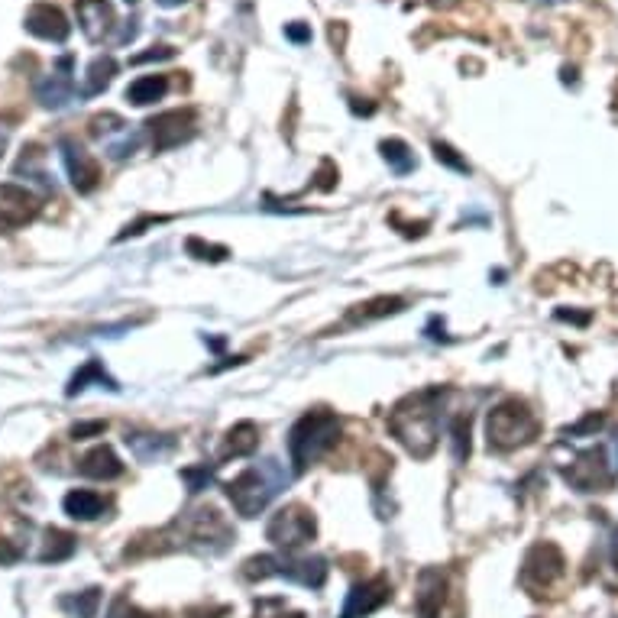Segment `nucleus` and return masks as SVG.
I'll return each mask as SVG.
<instances>
[{
    "instance_id": "9",
    "label": "nucleus",
    "mask_w": 618,
    "mask_h": 618,
    "mask_svg": "<svg viewBox=\"0 0 618 618\" xmlns=\"http://www.w3.org/2000/svg\"><path fill=\"white\" fill-rule=\"evenodd\" d=\"M563 573V557L554 544H538L525 557V570H521V583L528 589H547Z\"/></svg>"
},
{
    "instance_id": "37",
    "label": "nucleus",
    "mask_w": 618,
    "mask_h": 618,
    "mask_svg": "<svg viewBox=\"0 0 618 618\" xmlns=\"http://www.w3.org/2000/svg\"><path fill=\"white\" fill-rule=\"evenodd\" d=\"M285 36L292 39V43H308L311 30H308V26H301V23H292V26H285Z\"/></svg>"
},
{
    "instance_id": "28",
    "label": "nucleus",
    "mask_w": 618,
    "mask_h": 618,
    "mask_svg": "<svg viewBox=\"0 0 618 618\" xmlns=\"http://www.w3.org/2000/svg\"><path fill=\"white\" fill-rule=\"evenodd\" d=\"M185 246H188V253H191V256H195V259H204V263H224V259L230 256L227 246L204 243V240H198V237H191Z\"/></svg>"
},
{
    "instance_id": "26",
    "label": "nucleus",
    "mask_w": 618,
    "mask_h": 618,
    "mask_svg": "<svg viewBox=\"0 0 618 618\" xmlns=\"http://www.w3.org/2000/svg\"><path fill=\"white\" fill-rule=\"evenodd\" d=\"M379 149H382V159L389 162V169H392L395 175H408V172H415L418 159H415V153H411V149H408V143H405V140H382V143H379Z\"/></svg>"
},
{
    "instance_id": "13",
    "label": "nucleus",
    "mask_w": 618,
    "mask_h": 618,
    "mask_svg": "<svg viewBox=\"0 0 618 618\" xmlns=\"http://www.w3.org/2000/svg\"><path fill=\"white\" fill-rule=\"evenodd\" d=\"M609 476L612 473H609V466H606V453H599V450L583 453V457L567 470V479L580 492H596L599 486L609 483Z\"/></svg>"
},
{
    "instance_id": "1",
    "label": "nucleus",
    "mask_w": 618,
    "mask_h": 618,
    "mask_svg": "<svg viewBox=\"0 0 618 618\" xmlns=\"http://www.w3.org/2000/svg\"><path fill=\"white\" fill-rule=\"evenodd\" d=\"M437 389L411 395L389 415V431L398 437L411 457L428 460L437 450V437H441V411H437Z\"/></svg>"
},
{
    "instance_id": "18",
    "label": "nucleus",
    "mask_w": 618,
    "mask_h": 618,
    "mask_svg": "<svg viewBox=\"0 0 618 618\" xmlns=\"http://www.w3.org/2000/svg\"><path fill=\"white\" fill-rule=\"evenodd\" d=\"M59 68H62V72L49 75V78H43V81H39V85H36V98L43 101L46 107H52V111H59V107H65L68 101L75 98L72 78H68V68H72V59H62Z\"/></svg>"
},
{
    "instance_id": "30",
    "label": "nucleus",
    "mask_w": 618,
    "mask_h": 618,
    "mask_svg": "<svg viewBox=\"0 0 618 618\" xmlns=\"http://www.w3.org/2000/svg\"><path fill=\"white\" fill-rule=\"evenodd\" d=\"M434 159L437 162H444V166H450L453 172H470V162H466L460 153H457V149H453V146H447V143H434Z\"/></svg>"
},
{
    "instance_id": "29",
    "label": "nucleus",
    "mask_w": 618,
    "mask_h": 618,
    "mask_svg": "<svg viewBox=\"0 0 618 618\" xmlns=\"http://www.w3.org/2000/svg\"><path fill=\"white\" fill-rule=\"evenodd\" d=\"M182 479H185V486H188L191 496H195V492L208 489V483L214 479V466H208V463H204V466H185Z\"/></svg>"
},
{
    "instance_id": "23",
    "label": "nucleus",
    "mask_w": 618,
    "mask_h": 618,
    "mask_svg": "<svg viewBox=\"0 0 618 618\" xmlns=\"http://www.w3.org/2000/svg\"><path fill=\"white\" fill-rule=\"evenodd\" d=\"M78 551V538L68 534L62 528H49L46 531V541H43V551H39V560L43 563H62Z\"/></svg>"
},
{
    "instance_id": "27",
    "label": "nucleus",
    "mask_w": 618,
    "mask_h": 618,
    "mask_svg": "<svg viewBox=\"0 0 618 618\" xmlns=\"http://www.w3.org/2000/svg\"><path fill=\"white\" fill-rule=\"evenodd\" d=\"M59 606L75 615V618H94L101 609V589H85V593H75V596H62Z\"/></svg>"
},
{
    "instance_id": "17",
    "label": "nucleus",
    "mask_w": 618,
    "mask_h": 618,
    "mask_svg": "<svg viewBox=\"0 0 618 618\" xmlns=\"http://www.w3.org/2000/svg\"><path fill=\"white\" fill-rule=\"evenodd\" d=\"M78 473L88 476V479H98V483H111V479H117L123 473V463L111 447L101 444L78 460Z\"/></svg>"
},
{
    "instance_id": "38",
    "label": "nucleus",
    "mask_w": 618,
    "mask_h": 618,
    "mask_svg": "<svg viewBox=\"0 0 618 618\" xmlns=\"http://www.w3.org/2000/svg\"><path fill=\"white\" fill-rule=\"evenodd\" d=\"M557 318H560V321H573V324H586V321H589V314H573V311H557Z\"/></svg>"
},
{
    "instance_id": "7",
    "label": "nucleus",
    "mask_w": 618,
    "mask_h": 618,
    "mask_svg": "<svg viewBox=\"0 0 618 618\" xmlns=\"http://www.w3.org/2000/svg\"><path fill=\"white\" fill-rule=\"evenodd\" d=\"M39 214V198L30 188L4 182L0 185V230H20Z\"/></svg>"
},
{
    "instance_id": "16",
    "label": "nucleus",
    "mask_w": 618,
    "mask_h": 618,
    "mask_svg": "<svg viewBox=\"0 0 618 618\" xmlns=\"http://www.w3.org/2000/svg\"><path fill=\"white\" fill-rule=\"evenodd\" d=\"M78 26L91 43H98L114 26V10L107 0H78Z\"/></svg>"
},
{
    "instance_id": "10",
    "label": "nucleus",
    "mask_w": 618,
    "mask_h": 618,
    "mask_svg": "<svg viewBox=\"0 0 618 618\" xmlns=\"http://www.w3.org/2000/svg\"><path fill=\"white\" fill-rule=\"evenodd\" d=\"M389 596H392V586L386 580L356 583L347 593V602H343L340 618H366V615H373V612H379L382 606H386Z\"/></svg>"
},
{
    "instance_id": "22",
    "label": "nucleus",
    "mask_w": 618,
    "mask_h": 618,
    "mask_svg": "<svg viewBox=\"0 0 618 618\" xmlns=\"http://www.w3.org/2000/svg\"><path fill=\"white\" fill-rule=\"evenodd\" d=\"M166 91H169V81L162 75H143L127 88V101L136 107H146V104H156L166 98Z\"/></svg>"
},
{
    "instance_id": "36",
    "label": "nucleus",
    "mask_w": 618,
    "mask_h": 618,
    "mask_svg": "<svg viewBox=\"0 0 618 618\" xmlns=\"http://www.w3.org/2000/svg\"><path fill=\"white\" fill-rule=\"evenodd\" d=\"M162 221H166V217H153V214H149V217H143V221H136V224H130L127 230H123V233H120V237H117V240H127V237H140V233H143L146 227H156V224H162Z\"/></svg>"
},
{
    "instance_id": "35",
    "label": "nucleus",
    "mask_w": 618,
    "mask_h": 618,
    "mask_svg": "<svg viewBox=\"0 0 618 618\" xmlns=\"http://www.w3.org/2000/svg\"><path fill=\"white\" fill-rule=\"evenodd\" d=\"M175 52L172 46H153L149 52H143V56H133V65H143V62H162V59H172Z\"/></svg>"
},
{
    "instance_id": "21",
    "label": "nucleus",
    "mask_w": 618,
    "mask_h": 618,
    "mask_svg": "<svg viewBox=\"0 0 618 618\" xmlns=\"http://www.w3.org/2000/svg\"><path fill=\"white\" fill-rule=\"evenodd\" d=\"M91 382H98V386H104V389H111V392H120V386H117V379L114 376H107V369H104V363L101 360H88L85 366L78 369V373L72 376V382H68V389H65V395L72 398V395H81L85 392Z\"/></svg>"
},
{
    "instance_id": "8",
    "label": "nucleus",
    "mask_w": 618,
    "mask_h": 618,
    "mask_svg": "<svg viewBox=\"0 0 618 618\" xmlns=\"http://www.w3.org/2000/svg\"><path fill=\"white\" fill-rule=\"evenodd\" d=\"M62 162H65V172L72 178V185L78 195H91L94 188L101 185V166L94 162V156L88 153L85 146H78L75 140H62Z\"/></svg>"
},
{
    "instance_id": "3",
    "label": "nucleus",
    "mask_w": 618,
    "mask_h": 618,
    "mask_svg": "<svg viewBox=\"0 0 618 618\" xmlns=\"http://www.w3.org/2000/svg\"><path fill=\"white\" fill-rule=\"evenodd\" d=\"M340 441V418L334 411H308L295 421V428L288 431V457H292L295 470H308L311 463H318L327 450H334Z\"/></svg>"
},
{
    "instance_id": "15",
    "label": "nucleus",
    "mask_w": 618,
    "mask_h": 618,
    "mask_svg": "<svg viewBox=\"0 0 618 618\" xmlns=\"http://www.w3.org/2000/svg\"><path fill=\"white\" fill-rule=\"evenodd\" d=\"M127 447L140 463H159L166 460L175 450V437L172 434H153V431H127Z\"/></svg>"
},
{
    "instance_id": "11",
    "label": "nucleus",
    "mask_w": 618,
    "mask_h": 618,
    "mask_svg": "<svg viewBox=\"0 0 618 618\" xmlns=\"http://www.w3.org/2000/svg\"><path fill=\"white\" fill-rule=\"evenodd\" d=\"M26 30L33 36L46 39V43H65L68 33H72V23L65 20V13L52 4H36L26 13Z\"/></svg>"
},
{
    "instance_id": "39",
    "label": "nucleus",
    "mask_w": 618,
    "mask_h": 618,
    "mask_svg": "<svg viewBox=\"0 0 618 618\" xmlns=\"http://www.w3.org/2000/svg\"><path fill=\"white\" fill-rule=\"evenodd\" d=\"M159 4H162V7H182L185 0H159Z\"/></svg>"
},
{
    "instance_id": "24",
    "label": "nucleus",
    "mask_w": 618,
    "mask_h": 618,
    "mask_svg": "<svg viewBox=\"0 0 618 618\" xmlns=\"http://www.w3.org/2000/svg\"><path fill=\"white\" fill-rule=\"evenodd\" d=\"M114 75H117V62H114L111 56L94 59V62L88 65L85 85H81V98H94V94H101V91L114 81Z\"/></svg>"
},
{
    "instance_id": "5",
    "label": "nucleus",
    "mask_w": 618,
    "mask_h": 618,
    "mask_svg": "<svg viewBox=\"0 0 618 618\" xmlns=\"http://www.w3.org/2000/svg\"><path fill=\"white\" fill-rule=\"evenodd\" d=\"M314 534H318V525H314L311 508H305V505L279 508V512L272 515L269 525H266V538L276 547H285V551H298V547H305Z\"/></svg>"
},
{
    "instance_id": "40",
    "label": "nucleus",
    "mask_w": 618,
    "mask_h": 618,
    "mask_svg": "<svg viewBox=\"0 0 618 618\" xmlns=\"http://www.w3.org/2000/svg\"><path fill=\"white\" fill-rule=\"evenodd\" d=\"M4 149H7V133H0V156H4Z\"/></svg>"
},
{
    "instance_id": "2",
    "label": "nucleus",
    "mask_w": 618,
    "mask_h": 618,
    "mask_svg": "<svg viewBox=\"0 0 618 618\" xmlns=\"http://www.w3.org/2000/svg\"><path fill=\"white\" fill-rule=\"evenodd\" d=\"M288 486V470L279 460H263L243 470L237 479L227 483V499L237 508V515L243 518H256L263 515L269 502L279 496V492Z\"/></svg>"
},
{
    "instance_id": "4",
    "label": "nucleus",
    "mask_w": 618,
    "mask_h": 618,
    "mask_svg": "<svg viewBox=\"0 0 618 618\" xmlns=\"http://www.w3.org/2000/svg\"><path fill=\"white\" fill-rule=\"evenodd\" d=\"M534 434H538V421H534L528 405L515 402V398L496 405L486 418L489 447H496V450H515L521 444H528Z\"/></svg>"
},
{
    "instance_id": "20",
    "label": "nucleus",
    "mask_w": 618,
    "mask_h": 618,
    "mask_svg": "<svg viewBox=\"0 0 618 618\" xmlns=\"http://www.w3.org/2000/svg\"><path fill=\"white\" fill-rule=\"evenodd\" d=\"M259 447V428L253 421H240L233 424L224 437V447H221V460H230V457H250V453Z\"/></svg>"
},
{
    "instance_id": "14",
    "label": "nucleus",
    "mask_w": 618,
    "mask_h": 618,
    "mask_svg": "<svg viewBox=\"0 0 618 618\" xmlns=\"http://www.w3.org/2000/svg\"><path fill=\"white\" fill-rule=\"evenodd\" d=\"M444 593H447V576L441 570H424L418 576V593H415V609L418 618H437L444 606Z\"/></svg>"
},
{
    "instance_id": "12",
    "label": "nucleus",
    "mask_w": 618,
    "mask_h": 618,
    "mask_svg": "<svg viewBox=\"0 0 618 618\" xmlns=\"http://www.w3.org/2000/svg\"><path fill=\"white\" fill-rule=\"evenodd\" d=\"M276 576H285L288 583H298L308 589H321L327 580V563L321 557H295V560L276 557Z\"/></svg>"
},
{
    "instance_id": "6",
    "label": "nucleus",
    "mask_w": 618,
    "mask_h": 618,
    "mask_svg": "<svg viewBox=\"0 0 618 618\" xmlns=\"http://www.w3.org/2000/svg\"><path fill=\"white\" fill-rule=\"evenodd\" d=\"M149 127V140H153L156 153H169V149L188 143L195 136V111H166L146 123Z\"/></svg>"
},
{
    "instance_id": "32",
    "label": "nucleus",
    "mask_w": 618,
    "mask_h": 618,
    "mask_svg": "<svg viewBox=\"0 0 618 618\" xmlns=\"http://www.w3.org/2000/svg\"><path fill=\"white\" fill-rule=\"evenodd\" d=\"M256 618H305V612H288L285 599H263L256 602Z\"/></svg>"
},
{
    "instance_id": "19",
    "label": "nucleus",
    "mask_w": 618,
    "mask_h": 618,
    "mask_svg": "<svg viewBox=\"0 0 618 618\" xmlns=\"http://www.w3.org/2000/svg\"><path fill=\"white\" fill-rule=\"evenodd\" d=\"M62 508L68 518L75 521H94L107 512V502L101 492H91V489H72L68 496L62 499Z\"/></svg>"
},
{
    "instance_id": "33",
    "label": "nucleus",
    "mask_w": 618,
    "mask_h": 618,
    "mask_svg": "<svg viewBox=\"0 0 618 618\" xmlns=\"http://www.w3.org/2000/svg\"><path fill=\"white\" fill-rule=\"evenodd\" d=\"M123 127H127V123H123L117 114H101V117H94L91 120V133L94 136H111V133H123Z\"/></svg>"
},
{
    "instance_id": "34",
    "label": "nucleus",
    "mask_w": 618,
    "mask_h": 618,
    "mask_svg": "<svg viewBox=\"0 0 618 618\" xmlns=\"http://www.w3.org/2000/svg\"><path fill=\"white\" fill-rule=\"evenodd\" d=\"M107 431V421H78L72 428V441H88V437H98Z\"/></svg>"
},
{
    "instance_id": "41",
    "label": "nucleus",
    "mask_w": 618,
    "mask_h": 618,
    "mask_svg": "<svg viewBox=\"0 0 618 618\" xmlns=\"http://www.w3.org/2000/svg\"><path fill=\"white\" fill-rule=\"evenodd\" d=\"M127 4H136V0H127Z\"/></svg>"
},
{
    "instance_id": "31",
    "label": "nucleus",
    "mask_w": 618,
    "mask_h": 618,
    "mask_svg": "<svg viewBox=\"0 0 618 618\" xmlns=\"http://www.w3.org/2000/svg\"><path fill=\"white\" fill-rule=\"evenodd\" d=\"M466 453H470V421L457 418V421H453V457L463 463Z\"/></svg>"
},
{
    "instance_id": "25",
    "label": "nucleus",
    "mask_w": 618,
    "mask_h": 618,
    "mask_svg": "<svg viewBox=\"0 0 618 618\" xmlns=\"http://www.w3.org/2000/svg\"><path fill=\"white\" fill-rule=\"evenodd\" d=\"M402 308H405V301H402V298H389V295H382V298L366 301V305H356V308L350 311V321H353V324L379 321V318H389V314H398Z\"/></svg>"
}]
</instances>
